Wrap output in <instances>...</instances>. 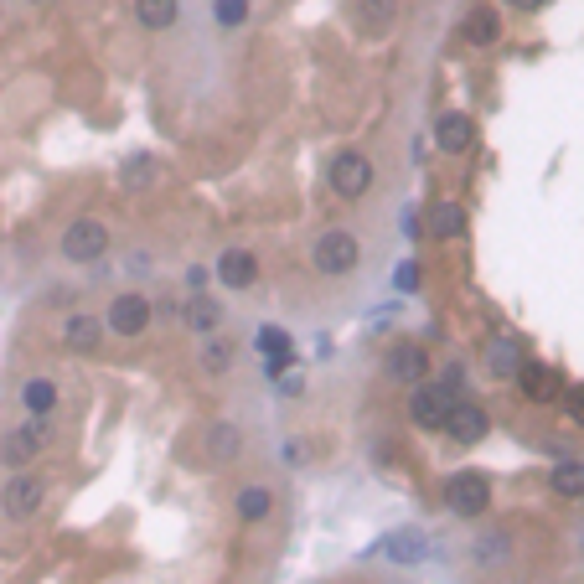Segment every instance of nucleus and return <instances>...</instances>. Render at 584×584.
I'll return each instance as SVG.
<instances>
[{
    "instance_id": "1",
    "label": "nucleus",
    "mask_w": 584,
    "mask_h": 584,
    "mask_svg": "<svg viewBox=\"0 0 584 584\" xmlns=\"http://www.w3.org/2000/svg\"><path fill=\"white\" fill-rule=\"evenodd\" d=\"M311 264H316V274H326V280H342V274H352V269L362 264V243H357V233H347V228H326V233L311 243Z\"/></svg>"
},
{
    "instance_id": "2",
    "label": "nucleus",
    "mask_w": 584,
    "mask_h": 584,
    "mask_svg": "<svg viewBox=\"0 0 584 584\" xmlns=\"http://www.w3.org/2000/svg\"><path fill=\"white\" fill-rule=\"evenodd\" d=\"M150 321H156V305H150L140 290L114 295V300H109V311H104V331H114L119 342H135V336H145Z\"/></svg>"
},
{
    "instance_id": "3",
    "label": "nucleus",
    "mask_w": 584,
    "mask_h": 584,
    "mask_svg": "<svg viewBox=\"0 0 584 584\" xmlns=\"http://www.w3.org/2000/svg\"><path fill=\"white\" fill-rule=\"evenodd\" d=\"M109 228L99 223V218H73L68 228H63V259L68 264H99L104 254H109Z\"/></svg>"
},
{
    "instance_id": "4",
    "label": "nucleus",
    "mask_w": 584,
    "mask_h": 584,
    "mask_svg": "<svg viewBox=\"0 0 584 584\" xmlns=\"http://www.w3.org/2000/svg\"><path fill=\"white\" fill-rule=\"evenodd\" d=\"M326 181L342 202H357L367 187H373V161H367L362 150H336L331 166H326Z\"/></svg>"
},
{
    "instance_id": "5",
    "label": "nucleus",
    "mask_w": 584,
    "mask_h": 584,
    "mask_svg": "<svg viewBox=\"0 0 584 584\" xmlns=\"http://www.w3.org/2000/svg\"><path fill=\"white\" fill-rule=\"evenodd\" d=\"M445 507L455 517H481L491 507V476L486 471H455L445 481Z\"/></svg>"
},
{
    "instance_id": "6",
    "label": "nucleus",
    "mask_w": 584,
    "mask_h": 584,
    "mask_svg": "<svg viewBox=\"0 0 584 584\" xmlns=\"http://www.w3.org/2000/svg\"><path fill=\"white\" fill-rule=\"evenodd\" d=\"M47 502V481L37 471H16L6 486H0V507H6V517L26 522V517H37Z\"/></svg>"
},
{
    "instance_id": "7",
    "label": "nucleus",
    "mask_w": 584,
    "mask_h": 584,
    "mask_svg": "<svg viewBox=\"0 0 584 584\" xmlns=\"http://www.w3.org/2000/svg\"><path fill=\"white\" fill-rule=\"evenodd\" d=\"M450 409H455V393L445 383H419V388H409V419L419 429H445Z\"/></svg>"
},
{
    "instance_id": "8",
    "label": "nucleus",
    "mask_w": 584,
    "mask_h": 584,
    "mask_svg": "<svg viewBox=\"0 0 584 584\" xmlns=\"http://www.w3.org/2000/svg\"><path fill=\"white\" fill-rule=\"evenodd\" d=\"M42 445H47V419H26V424H16L11 435L0 440V460H6L11 471H26L42 455Z\"/></svg>"
},
{
    "instance_id": "9",
    "label": "nucleus",
    "mask_w": 584,
    "mask_h": 584,
    "mask_svg": "<svg viewBox=\"0 0 584 584\" xmlns=\"http://www.w3.org/2000/svg\"><path fill=\"white\" fill-rule=\"evenodd\" d=\"M383 373L404 388H419V383H429V352L419 342H393L383 357Z\"/></svg>"
},
{
    "instance_id": "10",
    "label": "nucleus",
    "mask_w": 584,
    "mask_h": 584,
    "mask_svg": "<svg viewBox=\"0 0 584 584\" xmlns=\"http://www.w3.org/2000/svg\"><path fill=\"white\" fill-rule=\"evenodd\" d=\"M212 280H218L223 290H254L259 285V259H254V249H223L218 254V269H212Z\"/></svg>"
},
{
    "instance_id": "11",
    "label": "nucleus",
    "mask_w": 584,
    "mask_h": 584,
    "mask_svg": "<svg viewBox=\"0 0 584 584\" xmlns=\"http://www.w3.org/2000/svg\"><path fill=\"white\" fill-rule=\"evenodd\" d=\"M486 429H491V414L481 404H471V398H455V409L445 419V435L455 445H481L486 440Z\"/></svg>"
},
{
    "instance_id": "12",
    "label": "nucleus",
    "mask_w": 584,
    "mask_h": 584,
    "mask_svg": "<svg viewBox=\"0 0 584 584\" xmlns=\"http://www.w3.org/2000/svg\"><path fill=\"white\" fill-rule=\"evenodd\" d=\"M435 145L445 150V156H460V150H471L476 145V119L466 109H445L435 119Z\"/></svg>"
},
{
    "instance_id": "13",
    "label": "nucleus",
    "mask_w": 584,
    "mask_h": 584,
    "mask_svg": "<svg viewBox=\"0 0 584 584\" xmlns=\"http://www.w3.org/2000/svg\"><path fill=\"white\" fill-rule=\"evenodd\" d=\"M460 233H466V207L450 202V197H440L435 207H429V218H424V238L429 243H455Z\"/></svg>"
},
{
    "instance_id": "14",
    "label": "nucleus",
    "mask_w": 584,
    "mask_h": 584,
    "mask_svg": "<svg viewBox=\"0 0 584 584\" xmlns=\"http://www.w3.org/2000/svg\"><path fill=\"white\" fill-rule=\"evenodd\" d=\"M512 383L522 388V398H528V404H553V398H559V378H553V367H548V362H533V357L517 367Z\"/></svg>"
},
{
    "instance_id": "15",
    "label": "nucleus",
    "mask_w": 584,
    "mask_h": 584,
    "mask_svg": "<svg viewBox=\"0 0 584 584\" xmlns=\"http://www.w3.org/2000/svg\"><path fill=\"white\" fill-rule=\"evenodd\" d=\"M181 326L197 331V336L223 331V300H212L207 290L202 295H187V300H181Z\"/></svg>"
},
{
    "instance_id": "16",
    "label": "nucleus",
    "mask_w": 584,
    "mask_h": 584,
    "mask_svg": "<svg viewBox=\"0 0 584 584\" xmlns=\"http://www.w3.org/2000/svg\"><path fill=\"white\" fill-rule=\"evenodd\" d=\"M522 362H528V347H522L517 336H491V347H486V373H491V378L512 383Z\"/></svg>"
},
{
    "instance_id": "17",
    "label": "nucleus",
    "mask_w": 584,
    "mask_h": 584,
    "mask_svg": "<svg viewBox=\"0 0 584 584\" xmlns=\"http://www.w3.org/2000/svg\"><path fill=\"white\" fill-rule=\"evenodd\" d=\"M254 347H259V357H264V373H269V378H285V367L295 362L290 331H280V326H264V331L254 336Z\"/></svg>"
},
{
    "instance_id": "18",
    "label": "nucleus",
    "mask_w": 584,
    "mask_h": 584,
    "mask_svg": "<svg viewBox=\"0 0 584 584\" xmlns=\"http://www.w3.org/2000/svg\"><path fill=\"white\" fill-rule=\"evenodd\" d=\"M460 37L471 47H497L502 42V11L497 6H471L466 21H460Z\"/></svg>"
},
{
    "instance_id": "19",
    "label": "nucleus",
    "mask_w": 584,
    "mask_h": 584,
    "mask_svg": "<svg viewBox=\"0 0 584 584\" xmlns=\"http://www.w3.org/2000/svg\"><path fill=\"white\" fill-rule=\"evenodd\" d=\"M104 342V316H88V311H73L63 321V347L68 352H99Z\"/></svg>"
},
{
    "instance_id": "20",
    "label": "nucleus",
    "mask_w": 584,
    "mask_h": 584,
    "mask_svg": "<svg viewBox=\"0 0 584 584\" xmlns=\"http://www.w3.org/2000/svg\"><path fill=\"white\" fill-rule=\"evenodd\" d=\"M233 357H238V342H233V336H223V331L202 336V352H197V362H202V373H207V378H223L228 367H233Z\"/></svg>"
},
{
    "instance_id": "21",
    "label": "nucleus",
    "mask_w": 584,
    "mask_h": 584,
    "mask_svg": "<svg viewBox=\"0 0 584 584\" xmlns=\"http://www.w3.org/2000/svg\"><path fill=\"white\" fill-rule=\"evenodd\" d=\"M424 548H429V538L419 528H398V533H388L378 543V553H383V559H393V564H419Z\"/></svg>"
},
{
    "instance_id": "22",
    "label": "nucleus",
    "mask_w": 584,
    "mask_h": 584,
    "mask_svg": "<svg viewBox=\"0 0 584 584\" xmlns=\"http://www.w3.org/2000/svg\"><path fill=\"white\" fill-rule=\"evenodd\" d=\"M207 466H228V460L238 455V445H243V435H238V424H228V419H218L207 429Z\"/></svg>"
},
{
    "instance_id": "23",
    "label": "nucleus",
    "mask_w": 584,
    "mask_h": 584,
    "mask_svg": "<svg viewBox=\"0 0 584 584\" xmlns=\"http://www.w3.org/2000/svg\"><path fill=\"white\" fill-rule=\"evenodd\" d=\"M181 16V0H135V21L145 32H171Z\"/></svg>"
},
{
    "instance_id": "24",
    "label": "nucleus",
    "mask_w": 584,
    "mask_h": 584,
    "mask_svg": "<svg viewBox=\"0 0 584 584\" xmlns=\"http://www.w3.org/2000/svg\"><path fill=\"white\" fill-rule=\"evenodd\" d=\"M57 398H63V393H57L52 378H26L21 383V404H26V414H32V419H47L57 409Z\"/></svg>"
},
{
    "instance_id": "25",
    "label": "nucleus",
    "mask_w": 584,
    "mask_h": 584,
    "mask_svg": "<svg viewBox=\"0 0 584 584\" xmlns=\"http://www.w3.org/2000/svg\"><path fill=\"white\" fill-rule=\"evenodd\" d=\"M161 181V161L156 156H130L125 166H119V187L125 192H145V187H156Z\"/></svg>"
},
{
    "instance_id": "26",
    "label": "nucleus",
    "mask_w": 584,
    "mask_h": 584,
    "mask_svg": "<svg viewBox=\"0 0 584 584\" xmlns=\"http://www.w3.org/2000/svg\"><path fill=\"white\" fill-rule=\"evenodd\" d=\"M548 486H553V497L579 502L584 497V460H559V466L548 471Z\"/></svg>"
},
{
    "instance_id": "27",
    "label": "nucleus",
    "mask_w": 584,
    "mask_h": 584,
    "mask_svg": "<svg viewBox=\"0 0 584 584\" xmlns=\"http://www.w3.org/2000/svg\"><path fill=\"white\" fill-rule=\"evenodd\" d=\"M233 512H238L243 522H264V517L274 512V491L259 486V481H254V486H243L238 497H233Z\"/></svg>"
},
{
    "instance_id": "28",
    "label": "nucleus",
    "mask_w": 584,
    "mask_h": 584,
    "mask_svg": "<svg viewBox=\"0 0 584 584\" xmlns=\"http://www.w3.org/2000/svg\"><path fill=\"white\" fill-rule=\"evenodd\" d=\"M357 21H362V32L383 37L388 26L398 21V0H357Z\"/></svg>"
},
{
    "instance_id": "29",
    "label": "nucleus",
    "mask_w": 584,
    "mask_h": 584,
    "mask_svg": "<svg viewBox=\"0 0 584 584\" xmlns=\"http://www.w3.org/2000/svg\"><path fill=\"white\" fill-rule=\"evenodd\" d=\"M507 548H512L507 533H481V538H476V564H481V569L502 564V559H507Z\"/></svg>"
},
{
    "instance_id": "30",
    "label": "nucleus",
    "mask_w": 584,
    "mask_h": 584,
    "mask_svg": "<svg viewBox=\"0 0 584 584\" xmlns=\"http://www.w3.org/2000/svg\"><path fill=\"white\" fill-rule=\"evenodd\" d=\"M212 16H218L223 32H238V26L249 21V0H218V6H212Z\"/></svg>"
},
{
    "instance_id": "31",
    "label": "nucleus",
    "mask_w": 584,
    "mask_h": 584,
    "mask_svg": "<svg viewBox=\"0 0 584 584\" xmlns=\"http://www.w3.org/2000/svg\"><path fill=\"white\" fill-rule=\"evenodd\" d=\"M393 285L404 290V295H409V290H419V285H424V264H419V259H404V264L393 269Z\"/></svg>"
},
{
    "instance_id": "32",
    "label": "nucleus",
    "mask_w": 584,
    "mask_h": 584,
    "mask_svg": "<svg viewBox=\"0 0 584 584\" xmlns=\"http://www.w3.org/2000/svg\"><path fill=\"white\" fill-rule=\"evenodd\" d=\"M564 409H569V419L584 429V383H574V388L564 393Z\"/></svg>"
},
{
    "instance_id": "33",
    "label": "nucleus",
    "mask_w": 584,
    "mask_h": 584,
    "mask_svg": "<svg viewBox=\"0 0 584 584\" xmlns=\"http://www.w3.org/2000/svg\"><path fill=\"white\" fill-rule=\"evenodd\" d=\"M202 290H207V269L192 264V269H187V295H202Z\"/></svg>"
},
{
    "instance_id": "34",
    "label": "nucleus",
    "mask_w": 584,
    "mask_h": 584,
    "mask_svg": "<svg viewBox=\"0 0 584 584\" xmlns=\"http://www.w3.org/2000/svg\"><path fill=\"white\" fill-rule=\"evenodd\" d=\"M460 383H466V367H460V362H455V367H445V388H450V393H455V388H460Z\"/></svg>"
},
{
    "instance_id": "35",
    "label": "nucleus",
    "mask_w": 584,
    "mask_h": 584,
    "mask_svg": "<svg viewBox=\"0 0 584 584\" xmlns=\"http://www.w3.org/2000/svg\"><path fill=\"white\" fill-rule=\"evenodd\" d=\"M285 460H295V466H300V460H305V440H290L285 445Z\"/></svg>"
},
{
    "instance_id": "36",
    "label": "nucleus",
    "mask_w": 584,
    "mask_h": 584,
    "mask_svg": "<svg viewBox=\"0 0 584 584\" xmlns=\"http://www.w3.org/2000/svg\"><path fill=\"white\" fill-rule=\"evenodd\" d=\"M517 11H538V6H548V0H512Z\"/></svg>"
}]
</instances>
